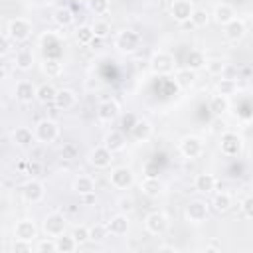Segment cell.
I'll use <instances>...</instances> for the list:
<instances>
[{
	"label": "cell",
	"instance_id": "1",
	"mask_svg": "<svg viewBox=\"0 0 253 253\" xmlns=\"http://www.w3.org/2000/svg\"><path fill=\"white\" fill-rule=\"evenodd\" d=\"M140 34L138 32H134V30H123V32H119L117 36H115V47H117V51H121V53H125V55H130V53H134V51H138V47H140Z\"/></svg>",
	"mask_w": 253,
	"mask_h": 253
},
{
	"label": "cell",
	"instance_id": "2",
	"mask_svg": "<svg viewBox=\"0 0 253 253\" xmlns=\"http://www.w3.org/2000/svg\"><path fill=\"white\" fill-rule=\"evenodd\" d=\"M150 71L154 75H170L176 71V57L168 51H154L150 57Z\"/></svg>",
	"mask_w": 253,
	"mask_h": 253
},
{
	"label": "cell",
	"instance_id": "3",
	"mask_svg": "<svg viewBox=\"0 0 253 253\" xmlns=\"http://www.w3.org/2000/svg\"><path fill=\"white\" fill-rule=\"evenodd\" d=\"M32 30H34V28H32V22H30V20H26V18H14V20L8 22L6 36H8L12 42L22 43V42L30 40Z\"/></svg>",
	"mask_w": 253,
	"mask_h": 253
},
{
	"label": "cell",
	"instance_id": "4",
	"mask_svg": "<svg viewBox=\"0 0 253 253\" xmlns=\"http://www.w3.org/2000/svg\"><path fill=\"white\" fill-rule=\"evenodd\" d=\"M208 213H210V208L204 200H192L184 208V219L190 225H202L208 219Z\"/></svg>",
	"mask_w": 253,
	"mask_h": 253
},
{
	"label": "cell",
	"instance_id": "5",
	"mask_svg": "<svg viewBox=\"0 0 253 253\" xmlns=\"http://www.w3.org/2000/svg\"><path fill=\"white\" fill-rule=\"evenodd\" d=\"M34 136L42 144H51L59 136V125L53 119H42L34 128Z\"/></svg>",
	"mask_w": 253,
	"mask_h": 253
},
{
	"label": "cell",
	"instance_id": "6",
	"mask_svg": "<svg viewBox=\"0 0 253 253\" xmlns=\"http://www.w3.org/2000/svg\"><path fill=\"white\" fill-rule=\"evenodd\" d=\"M219 150L223 156H239L241 150H243V138L237 134V132H231V130H223L219 134Z\"/></svg>",
	"mask_w": 253,
	"mask_h": 253
},
{
	"label": "cell",
	"instance_id": "7",
	"mask_svg": "<svg viewBox=\"0 0 253 253\" xmlns=\"http://www.w3.org/2000/svg\"><path fill=\"white\" fill-rule=\"evenodd\" d=\"M42 229H43V233H45L47 237H57V235H61V233L67 231V219H65L63 213L51 211V213H47V215L43 217Z\"/></svg>",
	"mask_w": 253,
	"mask_h": 253
},
{
	"label": "cell",
	"instance_id": "8",
	"mask_svg": "<svg viewBox=\"0 0 253 253\" xmlns=\"http://www.w3.org/2000/svg\"><path fill=\"white\" fill-rule=\"evenodd\" d=\"M109 182L117 190H128L134 184V172L128 166H115L109 174Z\"/></svg>",
	"mask_w": 253,
	"mask_h": 253
},
{
	"label": "cell",
	"instance_id": "9",
	"mask_svg": "<svg viewBox=\"0 0 253 253\" xmlns=\"http://www.w3.org/2000/svg\"><path fill=\"white\" fill-rule=\"evenodd\" d=\"M178 150L184 158H190V160L200 158L202 152H204V140L196 134H188L178 142Z\"/></svg>",
	"mask_w": 253,
	"mask_h": 253
},
{
	"label": "cell",
	"instance_id": "10",
	"mask_svg": "<svg viewBox=\"0 0 253 253\" xmlns=\"http://www.w3.org/2000/svg\"><path fill=\"white\" fill-rule=\"evenodd\" d=\"M144 229L150 233V235H162L166 229H168V217L164 211H150L146 217H144Z\"/></svg>",
	"mask_w": 253,
	"mask_h": 253
},
{
	"label": "cell",
	"instance_id": "11",
	"mask_svg": "<svg viewBox=\"0 0 253 253\" xmlns=\"http://www.w3.org/2000/svg\"><path fill=\"white\" fill-rule=\"evenodd\" d=\"M43 196H45V186H43L40 180H36V178L28 180V182L22 186V198H24V202H28V204H38V202L43 200Z\"/></svg>",
	"mask_w": 253,
	"mask_h": 253
},
{
	"label": "cell",
	"instance_id": "12",
	"mask_svg": "<svg viewBox=\"0 0 253 253\" xmlns=\"http://www.w3.org/2000/svg\"><path fill=\"white\" fill-rule=\"evenodd\" d=\"M128 132H130V136H132L136 142H146V140L152 136L154 126H152V123H150L148 119L140 117V119H134V123H132V126H130Z\"/></svg>",
	"mask_w": 253,
	"mask_h": 253
},
{
	"label": "cell",
	"instance_id": "13",
	"mask_svg": "<svg viewBox=\"0 0 253 253\" xmlns=\"http://www.w3.org/2000/svg\"><path fill=\"white\" fill-rule=\"evenodd\" d=\"M111 162H113V152H111L109 148H105L103 144L95 146V148L89 152V164L95 166L97 170H105V168H109Z\"/></svg>",
	"mask_w": 253,
	"mask_h": 253
},
{
	"label": "cell",
	"instance_id": "14",
	"mask_svg": "<svg viewBox=\"0 0 253 253\" xmlns=\"http://www.w3.org/2000/svg\"><path fill=\"white\" fill-rule=\"evenodd\" d=\"M38 237V225L34 223V219H18L14 225V239H22V241H34Z\"/></svg>",
	"mask_w": 253,
	"mask_h": 253
},
{
	"label": "cell",
	"instance_id": "15",
	"mask_svg": "<svg viewBox=\"0 0 253 253\" xmlns=\"http://www.w3.org/2000/svg\"><path fill=\"white\" fill-rule=\"evenodd\" d=\"M121 113V105L115 99H105L97 107V119L101 123H113Z\"/></svg>",
	"mask_w": 253,
	"mask_h": 253
},
{
	"label": "cell",
	"instance_id": "16",
	"mask_svg": "<svg viewBox=\"0 0 253 253\" xmlns=\"http://www.w3.org/2000/svg\"><path fill=\"white\" fill-rule=\"evenodd\" d=\"M192 10H194V4L190 0H174L170 6V16L178 24H186L192 16Z\"/></svg>",
	"mask_w": 253,
	"mask_h": 253
},
{
	"label": "cell",
	"instance_id": "17",
	"mask_svg": "<svg viewBox=\"0 0 253 253\" xmlns=\"http://www.w3.org/2000/svg\"><path fill=\"white\" fill-rule=\"evenodd\" d=\"M130 229V221H128V215L126 213H117L113 215L109 221H107V231L115 237H121V235H126Z\"/></svg>",
	"mask_w": 253,
	"mask_h": 253
},
{
	"label": "cell",
	"instance_id": "18",
	"mask_svg": "<svg viewBox=\"0 0 253 253\" xmlns=\"http://www.w3.org/2000/svg\"><path fill=\"white\" fill-rule=\"evenodd\" d=\"M196 81H198V71H192L188 67H180L174 71V83L184 91H190L196 85Z\"/></svg>",
	"mask_w": 253,
	"mask_h": 253
},
{
	"label": "cell",
	"instance_id": "19",
	"mask_svg": "<svg viewBox=\"0 0 253 253\" xmlns=\"http://www.w3.org/2000/svg\"><path fill=\"white\" fill-rule=\"evenodd\" d=\"M75 103H77V95H75L73 89H67V87L57 89V93H55V97H53L55 109H59V111H69L71 107H75Z\"/></svg>",
	"mask_w": 253,
	"mask_h": 253
},
{
	"label": "cell",
	"instance_id": "20",
	"mask_svg": "<svg viewBox=\"0 0 253 253\" xmlns=\"http://www.w3.org/2000/svg\"><path fill=\"white\" fill-rule=\"evenodd\" d=\"M245 32H247V26H245V22L241 18H233L229 24L223 26V34H225V38L229 42H241Z\"/></svg>",
	"mask_w": 253,
	"mask_h": 253
},
{
	"label": "cell",
	"instance_id": "21",
	"mask_svg": "<svg viewBox=\"0 0 253 253\" xmlns=\"http://www.w3.org/2000/svg\"><path fill=\"white\" fill-rule=\"evenodd\" d=\"M217 188V178L210 172H202L194 178V190L200 194H211Z\"/></svg>",
	"mask_w": 253,
	"mask_h": 253
},
{
	"label": "cell",
	"instance_id": "22",
	"mask_svg": "<svg viewBox=\"0 0 253 253\" xmlns=\"http://www.w3.org/2000/svg\"><path fill=\"white\" fill-rule=\"evenodd\" d=\"M103 146L109 148L113 154L115 152H123L125 146H126V138H125V134L121 130H109L105 134V138H103Z\"/></svg>",
	"mask_w": 253,
	"mask_h": 253
},
{
	"label": "cell",
	"instance_id": "23",
	"mask_svg": "<svg viewBox=\"0 0 253 253\" xmlns=\"http://www.w3.org/2000/svg\"><path fill=\"white\" fill-rule=\"evenodd\" d=\"M36 85L32 81H18L16 83V89H14V97L20 101V103H32L36 99Z\"/></svg>",
	"mask_w": 253,
	"mask_h": 253
},
{
	"label": "cell",
	"instance_id": "24",
	"mask_svg": "<svg viewBox=\"0 0 253 253\" xmlns=\"http://www.w3.org/2000/svg\"><path fill=\"white\" fill-rule=\"evenodd\" d=\"M140 190H142V194L148 196V198H158V196L164 192V184H162V180L156 178V176H146V178L140 182Z\"/></svg>",
	"mask_w": 253,
	"mask_h": 253
},
{
	"label": "cell",
	"instance_id": "25",
	"mask_svg": "<svg viewBox=\"0 0 253 253\" xmlns=\"http://www.w3.org/2000/svg\"><path fill=\"white\" fill-rule=\"evenodd\" d=\"M210 16H211L213 22L219 24V26H225V24H229L233 18H237L233 6H229V4H217V6L213 8V14H210Z\"/></svg>",
	"mask_w": 253,
	"mask_h": 253
},
{
	"label": "cell",
	"instance_id": "26",
	"mask_svg": "<svg viewBox=\"0 0 253 253\" xmlns=\"http://www.w3.org/2000/svg\"><path fill=\"white\" fill-rule=\"evenodd\" d=\"M12 140H14L16 146L28 148V146L34 144L36 136H34V130H32V128H28V126H18V128L12 132Z\"/></svg>",
	"mask_w": 253,
	"mask_h": 253
},
{
	"label": "cell",
	"instance_id": "27",
	"mask_svg": "<svg viewBox=\"0 0 253 253\" xmlns=\"http://www.w3.org/2000/svg\"><path fill=\"white\" fill-rule=\"evenodd\" d=\"M229 107H231V103H229V97H225V95L215 93V95L210 99V111H211L215 117H223V115L229 111Z\"/></svg>",
	"mask_w": 253,
	"mask_h": 253
},
{
	"label": "cell",
	"instance_id": "28",
	"mask_svg": "<svg viewBox=\"0 0 253 253\" xmlns=\"http://www.w3.org/2000/svg\"><path fill=\"white\" fill-rule=\"evenodd\" d=\"M213 210L217 213H227L231 208H233V196L229 192H217L213 196V202H211Z\"/></svg>",
	"mask_w": 253,
	"mask_h": 253
},
{
	"label": "cell",
	"instance_id": "29",
	"mask_svg": "<svg viewBox=\"0 0 253 253\" xmlns=\"http://www.w3.org/2000/svg\"><path fill=\"white\" fill-rule=\"evenodd\" d=\"M206 61H208V57H206V53L202 49H190L188 55H186V67L192 69V71L204 69Z\"/></svg>",
	"mask_w": 253,
	"mask_h": 253
},
{
	"label": "cell",
	"instance_id": "30",
	"mask_svg": "<svg viewBox=\"0 0 253 253\" xmlns=\"http://www.w3.org/2000/svg\"><path fill=\"white\" fill-rule=\"evenodd\" d=\"M73 192L83 196V194H91L95 192V180L87 174H79L75 180H73Z\"/></svg>",
	"mask_w": 253,
	"mask_h": 253
},
{
	"label": "cell",
	"instance_id": "31",
	"mask_svg": "<svg viewBox=\"0 0 253 253\" xmlns=\"http://www.w3.org/2000/svg\"><path fill=\"white\" fill-rule=\"evenodd\" d=\"M53 241H55V253H73L79 247L77 241L71 237V233L69 235L67 233H61V235L53 237Z\"/></svg>",
	"mask_w": 253,
	"mask_h": 253
},
{
	"label": "cell",
	"instance_id": "32",
	"mask_svg": "<svg viewBox=\"0 0 253 253\" xmlns=\"http://www.w3.org/2000/svg\"><path fill=\"white\" fill-rule=\"evenodd\" d=\"M42 73L47 75V77H59L63 73V63L57 59V57H45L42 61Z\"/></svg>",
	"mask_w": 253,
	"mask_h": 253
},
{
	"label": "cell",
	"instance_id": "33",
	"mask_svg": "<svg viewBox=\"0 0 253 253\" xmlns=\"http://www.w3.org/2000/svg\"><path fill=\"white\" fill-rule=\"evenodd\" d=\"M14 61H16V67L20 71H30L34 67V53H32V49H26V47L18 49Z\"/></svg>",
	"mask_w": 253,
	"mask_h": 253
},
{
	"label": "cell",
	"instance_id": "34",
	"mask_svg": "<svg viewBox=\"0 0 253 253\" xmlns=\"http://www.w3.org/2000/svg\"><path fill=\"white\" fill-rule=\"evenodd\" d=\"M210 20H211V16H210V12L206 8H194L188 22H190L192 28H206L210 24Z\"/></svg>",
	"mask_w": 253,
	"mask_h": 253
},
{
	"label": "cell",
	"instance_id": "35",
	"mask_svg": "<svg viewBox=\"0 0 253 253\" xmlns=\"http://www.w3.org/2000/svg\"><path fill=\"white\" fill-rule=\"evenodd\" d=\"M55 93H57V89H55L51 83H42V85H38V89H36V99H38L40 103L47 105V103H53Z\"/></svg>",
	"mask_w": 253,
	"mask_h": 253
},
{
	"label": "cell",
	"instance_id": "36",
	"mask_svg": "<svg viewBox=\"0 0 253 253\" xmlns=\"http://www.w3.org/2000/svg\"><path fill=\"white\" fill-rule=\"evenodd\" d=\"M215 91H217L219 95L231 97V95H235V91H237V81L231 79V77H223V75H221V79H217V83H215Z\"/></svg>",
	"mask_w": 253,
	"mask_h": 253
},
{
	"label": "cell",
	"instance_id": "37",
	"mask_svg": "<svg viewBox=\"0 0 253 253\" xmlns=\"http://www.w3.org/2000/svg\"><path fill=\"white\" fill-rule=\"evenodd\" d=\"M53 22L59 26V28H67L73 24V12L65 6H59L55 12H53Z\"/></svg>",
	"mask_w": 253,
	"mask_h": 253
},
{
	"label": "cell",
	"instance_id": "38",
	"mask_svg": "<svg viewBox=\"0 0 253 253\" xmlns=\"http://www.w3.org/2000/svg\"><path fill=\"white\" fill-rule=\"evenodd\" d=\"M75 40H77V43H81V45H91L93 40H95L91 26H87V24L77 26V30H75Z\"/></svg>",
	"mask_w": 253,
	"mask_h": 253
},
{
	"label": "cell",
	"instance_id": "39",
	"mask_svg": "<svg viewBox=\"0 0 253 253\" xmlns=\"http://www.w3.org/2000/svg\"><path fill=\"white\" fill-rule=\"evenodd\" d=\"M225 67H227V63L223 61V59H219V57H213V59H208L206 61V65H204V69L210 73V75H213V77H221L223 73H225Z\"/></svg>",
	"mask_w": 253,
	"mask_h": 253
},
{
	"label": "cell",
	"instance_id": "40",
	"mask_svg": "<svg viewBox=\"0 0 253 253\" xmlns=\"http://www.w3.org/2000/svg\"><path fill=\"white\" fill-rule=\"evenodd\" d=\"M91 30H93V36H95V38L105 40V38L111 34V24H109L107 20L99 18V20H95V22L91 24Z\"/></svg>",
	"mask_w": 253,
	"mask_h": 253
},
{
	"label": "cell",
	"instance_id": "41",
	"mask_svg": "<svg viewBox=\"0 0 253 253\" xmlns=\"http://www.w3.org/2000/svg\"><path fill=\"white\" fill-rule=\"evenodd\" d=\"M109 237V231H107V225L103 223H95L89 227V241H105Z\"/></svg>",
	"mask_w": 253,
	"mask_h": 253
},
{
	"label": "cell",
	"instance_id": "42",
	"mask_svg": "<svg viewBox=\"0 0 253 253\" xmlns=\"http://www.w3.org/2000/svg\"><path fill=\"white\" fill-rule=\"evenodd\" d=\"M89 10L97 16H105L111 10V0H87Z\"/></svg>",
	"mask_w": 253,
	"mask_h": 253
},
{
	"label": "cell",
	"instance_id": "43",
	"mask_svg": "<svg viewBox=\"0 0 253 253\" xmlns=\"http://www.w3.org/2000/svg\"><path fill=\"white\" fill-rule=\"evenodd\" d=\"M34 251H38V253H55V241H53V237H43V239H40L36 245H34Z\"/></svg>",
	"mask_w": 253,
	"mask_h": 253
},
{
	"label": "cell",
	"instance_id": "44",
	"mask_svg": "<svg viewBox=\"0 0 253 253\" xmlns=\"http://www.w3.org/2000/svg\"><path fill=\"white\" fill-rule=\"evenodd\" d=\"M71 237L77 241V245H83L89 241V227L87 225H75L71 231Z\"/></svg>",
	"mask_w": 253,
	"mask_h": 253
},
{
	"label": "cell",
	"instance_id": "45",
	"mask_svg": "<svg viewBox=\"0 0 253 253\" xmlns=\"http://www.w3.org/2000/svg\"><path fill=\"white\" fill-rule=\"evenodd\" d=\"M239 208H241V213L245 219H251L253 217V196H245L241 202H239Z\"/></svg>",
	"mask_w": 253,
	"mask_h": 253
},
{
	"label": "cell",
	"instance_id": "46",
	"mask_svg": "<svg viewBox=\"0 0 253 253\" xmlns=\"http://www.w3.org/2000/svg\"><path fill=\"white\" fill-rule=\"evenodd\" d=\"M117 208L121 210V213H130L134 210V200L130 196H121L117 202Z\"/></svg>",
	"mask_w": 253,
	"mask_h": 253
},
{
	"label": "cell",
	"instance_id": "47",
	"mask_svg": "<svg viewBox=\"0 0 253 253\" xmlns=\"http://www.w3.org/2000/svg\"><path fill=\"white\" fill-rule=\"evenodd\" d=\"M12 249L16 251V253H20V251H24V253H30L34 247H32V241H22V239H14V245H12Z\"/></svg>",
	"mask_w": 253,
	"mask_h": 253
},
{
	"label": "cell",
	"instance_id": "48",
	"mask_svg": "<svg viewBox=\"0 0 253 253\" xmlns=\"http://www.w3.org/2000/svg\"><path fill=\"white\" fill-rule=\"evenodd\" d=\"M10 43H12V40L6 34H0V57H4L10 51Z\"/></svg>",
	"mask_w": 253,
	"mask_h": 253
},
{
	"label": "cell",
	"instance_id": "49",
	"mask_svg": "<svg viewBox=\"0 0 253 253\" xmlns=\"http://www.w3.org/2000/svg\"><path fill=\"white\" fill-rule=\"evenodd\" d=\"M75 154H77V146H75V144H67V146H63V150H61V156L67 158V160L75 158Z\"/></svg>",
	"mask_w": 253,
	"mask_h": 253
},
{
	"label": "cell",
	"instance_id": "50",
	"mask_svg": "<svg viewBox=\"0 0 253 253\" xmlns=\"http://www.w3.org/2000/svg\"><path fill=\"white\" fill-rule=\"evenodd\" d=\"M211 130L217 132V134H221V132L225 130V121H221V117H217L215 123H213V128H211Z\"/></svg>",
	"mask_w": 253,
	"mask_h": 253
},
{
	"label": "cell",
	"instance_id": "51",
	"mask_svg": "<svg viewBox=\"0 0 253 253\" xmlns=\"http://www.w3.org/2000/svg\"><path fill=\"white\" fill-rule=\"evenodd\" d=\"M95 200H97V198H95V192H91V194H83V196H81V202H83L85 206L95 204Z\"/></svg>",
	"mask_w": 253,
	"mask_h": 253
},
{
	"label": "cell",
	"instance_id": "52",
	"mask_svg": "<svg viewBox=\"0 0 253 253\" xmlns=\"http://www.w3.org/2000/svg\"><path fill=\"white\" fill-rule=\"evenodd\" d=\"M156 251H158V253H164V251H172V253H176L178 247H176V245H168V243H164V245H158Z\"/></svg>",
	"mask_w": 253,
	"mask_h": 253
},
{
	"label": "cell",
	"instance_id": "53",
	"mask_svg": "<svg viewBox=\"0 0 253 253\" xmlns=\"http://www.w3.org/2000/svg\"><path fill=\"white\" fill-rule=\"evenodd\" d=\"M132 123H134V117H132V115H126V117L123 119V126H125L126 130H130V126H132Z\"/></svg>",
	"mask_w": 253,
	"mask_h": 253
},
{
	"label": "cell",
	"instance_id": "54",
	"mask_svg": "<svg viewBox=\"0 0 253 253\" xmlns=\"http://www.w3.org/2000/svg\"><path fill=\"white\" fill-rule=\"evenodd\" d=\"M28 170H30V174H38L40 172V162H30Z\"/></svg>",
	"mask_w": 253,
	"mask_h": 253
},
{
	"label": "cell",
	"instance_id": "55",
	"mask_svg": "<svg viewBox=\"0 0 253 253\" xmlns=\"http://www.w3.org/2000/svg\"><path fill=\"white\" fill-rule=\"evenodd\" d=\"M6 79V69H4V65H0V81H4Z\"/></svg>",
	"mask_w": 253,
	"mask_h": 253
},
{
	"label": "cell",
	"instance_id": "56",
	"mask_svg": "<svg viewBox=\"0 0 253 253\" xmlns=\"http://www.w3.org/2000/svg\"><path fill=\"white\" fill-rule=\"evenodd\" d=\"M2 2H8V4H12V2H18V0H2Z\"/></svg>",
	"mask_w": 253,
	"mask_h": 253
}]
</instances>
